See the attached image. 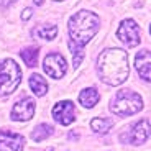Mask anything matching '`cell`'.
<instances>
[{
    "label": "cell",
    "instance_id": "obj_1",
    "mask_svg": "<svg viewBox=\"0 0 151 151\" xmlns=\"http://www.w3.org/2000/svg\"><path fill=\"white\" fill-rule=\"evenodd\" d=\"M100 27V20L94 12L81 10L69 18L68 22V33L69 41L68 46L74 58V68H79L81 61L84 58V46L95 36Z\"/></svg>",
    "mask_w": 151,
    "mask_h": 151
},
{
    "label": "cell",
    "instance_id": "obj_2",
    "mask_svg": "<svg viewBox=\"0 0 151 151\" xmlns=\"http://www.w3.org/2000/svg\"><path fill=\"white\" fill-rule=\"evenodd\" d=\"M97 74L109 86H120L130 76L128 54L120 48H109L99 54Z\"/></svg>",
    "mask_w": 151,
    "mask_h": 151
},
{
    "label": "cell",
    "instance_id": "obj_3",
    "mask_svg": "<svg viewBox=\"0 0 151 151\" xmlns=\"http://www.w3.org/2000/svg\"><path fill=\"white\" fill-rule=\"evenodd\" d=\"M143 109V99L140 94H136L133 91L123 89V91L117 92L115 97L110 102V110L118 117H130L135 115Z\"/></svg>",
    "mask_w": 151,
    "mask_h": 151
},
{
    "label": "cell",
    "instance_id": "obj_4",
    "mask_svg": "<svg viewBox=\"0 0 151 151\" xmlns=\"http://www.w3.org/2000/svg\"><path fill=\"white\" fill-rule=\"evenodd\" d=\"M22 81V69L13 59H5L0 63V95L8 97L15 92Z\"/></svg>",
    "mask_w": 151,
    "mask_h": 151
},
{
    "label": "cell",
    "instance_id": "obj_5",
    "mask_svg": "<svg viewBox=\"0 0 151 151\" xmlns=\"http://www.w3.org/2000/svg\"><path fill=\"white\" fill-rule=\"evenodd\" d=\"M151 133V125L146 118H141L138 120L135 125H132L123 135L120 136V140L123 143L128 145H143L145 141L148 140V136Z\"/></svg>",
    "mask_w": 151,
    "mask_h": 151
},
{
    "label": "cell",
    "instance_id": "obj_6",
    "mask_svg": "<svg viewBox=\"0 0 151 151\" xmlns=\"http://www.w3.org/2000/svg\"><path fill=\"white\" fill-rule=\"evenodd\" d=\"M117 38L123 43L127 48H135L140 45V27L136 25L135 20L127 18L120 23L117 30Z\"/></svg>",
    "mask_w": 151,
    "mask_h": 151
},
{
    "label": "cell",
    "instance_id": "obj_7",
    "mask_svg": "<svg viewBox=\"0 0 151 151\" xmlns=\"http://www.w3.org/2000/svg\"><path fill=\"white\" fill-rule=\"evenodd\" d=\"M43 69L45 72L53 77V79H63L68 71V63H66L64 56L59 53H49L43 61Z\"/></svg>",
    "mask_w": 151,
    "mask_h": 151
},
{
    "label": "cell",
    "instance_id": "obj_8",
    "mask_svg": "<svg viewBox=\"0 0 151 151\" xmlns=\"http://www.w3.org/2000/svg\"><path fill=\"white\" fill-rule=\"evenodd\" d=\"M53 118L63 127H68L76 118V107L71 100H63L58 102L53 107Z\"/></svg>",
    "mask_w": 151,
    "mask_h": 151
},
{
    "label": "cell",
    "instance_id": "obj_9",
    "mask_svg": "<svg viewBox=\"0 0 151 151\" xmlns=\"http://www.w3.org/2000/svg\"><path fill=\"white\" fill-rule=\"evenodd\" d=\"M35 115V100L30 97H23L12 109V120L28 122Z\"/></svg>",
    "mask_w": 151,
    "mask_h": 151
},
{
    "label": "cell",
    "instance_id": "obj_10",
    "mask_svg": "<svg viewBox=\"0 0 151 151\" xmlns=\"http://www.w3.org/2000/svg\"><path fill=\"white\" fill-rule=\"evenodd\" d=\"M25 138L13 132H0V151H22Z\"/></svg>",
    "mask_w": 151,
    "mask_h": 151
},
{
    "label": "cell",
    "instance_id": "obj_11",
    "mask_svg": "<svg viewBox=\"0 0 151 151\" xmlns=\"http://www.w3.org/2000/svg\"><path fill=\"white\" fill-rule=\"evenodd\" d=\"M135 68L141 79L151 82V51L143 49L135 58Z\"/></svg>",
    "mask_w": 151,
    "mask_h": 151
},
{
    "label": "cell",
    "instance_id": "obj_12",
    "mask_svg": "<svg viewBox=\"0 0 151 151\" xmlns=\"http://www.w3.org/2000/svg\"><path fill=\"white\" fill-rule=\"evenodd\" d=\"M99 99H100V95H99V91L95 87H87V89L81 91V94H79V102H81V105L86 107V109L95 107L99 102Z\"/></svg>",
    "mask_w": 151,
    "mask_h": 151
},
{
    "label": "cell",
    "instance_id": "obj_13",
    "mask_svg": "<svg viewBox=\"0 0 151 151\" xmlns=\"http://www.w3.org/2000/svg\"><path fill=\"white\" fill-rule=\"evenodd\" d=\"M22 59L28 68H35L38 64V54H40V48L38 46H28V48L22 49Z\"/></svg>",
    "mask_w": 151,
    "mask_h": 151
},
{
    "label": "cell",
    "instance_id": "obj_14",
    "mask_svg": "<svg viewBox=\"0 0 151 151\" xmlns=\"http://www.w3.org/2000/svg\"><path fill=\"white\" fill-rule=\"evenodd\" d=\"M30 89H31V92H35V95L41 97L48 91V84H46V81L40 74H33L30 77Z\"/></svg>",
    "mask_w": 151,
    "mask_h": 151
},
{
    "label": "cell",
    "instance_id": "obj_15",
    "mask_svg": "<svg viewBox=\"0 0 151 151\" xmlns=\"http://www.w3.org/2000/svg\"><path fill=\"white\" fill-rule=\"evenodd\" d=\"M33 35L40 40H46V41H51L54 40L58 35V27L54 25H45V27H36L33 31Z\"/></svg>",
    "mask_w": 151,
    "mask_h": 151
},
{
    "label": "cell",
    "instance_id": "obj_16",
    "mask_svg": "<svg viewBox=\"0 0 151 151\" xmlns=\"http://www.w3.org/2000/svg\"><path fill=\"white\" fill-rule=\"evenodd\" d=\"M54 133V128L51 127V125H48V123H41V125H38L36 128L33 130V133H31V138H33L35 141H43V140H46L48 136H51Z\"/></svg>",
    "mask_w": 151,
    "mask_h": 151
},
{
    "label": "cell",
    "instance_id": "obj_17",
    "mask_svg": "<svg viewBox=\"0 0 151 151\" xmlns=\"http://www.w3.org/2000/svg\"><path fill=\"white\" fill-rule=\"evenodd\" d=\"M113 127V120L112 118H100V117H97V118H94V120L91 122V128L94 130L95 133H107L110 128Z\"/></svg>",
    "mask_w": 151,
    "mask_h": 151
},
{
    "label": "cell",
    "instance_id": "obj_18",
    "mask_svg": "<svg viewBox=\"0 0 151 151\" xmlns=\"http://www.w3.org/2000/svg\"><path fill=\"white\" fill-rule=\"evenodd\" d=\"M17 0H0V7L2 8H7V7H10L12 4H15Z\"/></svg>",
    "mask_w": 151,
    "mask_h": 151
},
{
    "label": "cell",
    "instance_id": "obj_19",
    "mask_svg": "<svg viewBox=\"0 0 151 151\" xmlns=\"http://www.w3.org/2000/svg\"><path fill=\"white\" fill-rule=\"evenodd\" d=\"M31 13H33V12H31V8H25V10H23V15H22V20L31 18Z\"/></svg>",
    "mask_w": 151,
    "mask_h": 151
},
{
    "label": "cell",
    "instance_id": "obj_20",
    "mask_svg": "<svg viewBox=\"0 0 151 151\" xmlns=\"http://www.w3.org/2000/svg\"><path fill=\"white\" fill-rule=\"evenodd\" d=\"M35 4H36V5H41V4H43V0H35Z\"/></svg>",
    "mask_w": 151,
    "mask_h": 151
},
{
    "label": "cell",
    "instance_id": "obj_21",
    "mask_svg": "<svg viewBox=\"0 0 151 151\" xmlns=\"http://www.w3.org/2000/svg\"><path fill=\"white\" fill-rule=\"evenodd\" d=\"M46 151H54V148H48V150H46Z\"/></svg>",
    "mask_w": 151,
    "mask_h": 151
},
{
    "label": "cell",
    "instance_id": "obj_22",
    "mask_svg": "<svg viewBox=\"0 0 151 151\" xmlns=\"http://www.w3.org/2000/svg\"><path fill=\"white\" fill-rule=\"evenodd\" d=\"M150 33H151V27H150Z\"/></svg>",
    "mask_w": 151,
    "mask_h": 151
},
{
    "label": "cell",
    "instance_id": "obj_23",
    "mask_svg": "<svg viewBox=\"0 0 151 151\" xmlns=\"http://www.w3.org/2000/svg\"><path fill=\"white\" fill-rule=\"evenodd\" d=\"M58 2H63V0H58Z\"/></svg>",
    "mask_w": 151,
    "mask_h": 151
}]
</instances>
